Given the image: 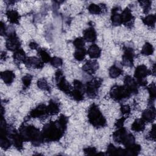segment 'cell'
Segmentation results:
<instances>
[{"instance_id": "obj_8", "label": "cell", "mask_w": 156, "mask_h": 156, "mask_svg": "<svg viewBox=\"0 0 156 156\" xmlns=\"http://www.w3.org/2000/svg\"><path fill=\"white\" fill-rule=\"evenodd\" d=\"M74 88L70 93V96L76 101H80L83 99V93L85 91V88L82 83L78 80H74L73 82Z\"/></svg>"}, {"instance_id": "obj_26", "label": "cell", "mask_w": 156, "mask_h": 156, "mask_svg": "<svg viewBox=\"0 0 156 156\" xmlns=\"http://www.w3.org/2000/svg\"><path fill=\"white\" fill-rule=\"evenodd\" d=\"M13 57L14 61L16 62H18V63H20V62L23 63L27 57L26 56L25 52L21 48L15 51Z\"/></svg>"}, {"instance_id": "obj_22", "label": "cell", "mask_w": 156, "mask_h": 156, "mask_svg": "<svg viewBox=\"0 0 156 156\" xmlns=\"http://www.w3.org/2000/svg\"><path fill=\"white\" fill-rule=\"evenodd\" d=\"M127 132L128 131L126 130V129L122 127L118 128V129L113 133L112 136H113V140L117 143H121L122 140H123L124 137L125 136V135L127 134Z\"/></svg>"}, {"instance_id": "obj_25", "label": "cell", "mask_w": 156, "mask_h": 156, "mask_svg": "<svg viewBox=\"0 0 156 156\" xmlns=\"http://www.w3.org/2000/svg\"><path fill=\"white\" fill-rule=\"evenodd\" d=\"M141 151V147L139 144H133L127 146L125 149V155H136Z\"/></svg>"}, {"instance_id": "obj_17", "label": "cell", "mask_w": 156, "mask_h": 156, "mask_svg": "<svg viewBox=\"0 0 156 156\" xmlns=\"http://www.w3.org/2000/svg\"><path fill=\"white\" fill-rule=\"evenodd\" d=\"M124 85L127 86L133 93L135 94L138 92V85L137 84L135 79L132 77L130 76H126L124 78Z\"/></svg>"}, {"instance_id": "obj_14", "label": "cell", "mask_w": 156, "mask_h": 156, "mask_svg": "<svg viewBox=\"0 0 156 156\" xmlns=\"http://www.w3.org/2000/svg\"><path fill=\"white\" fill-rule=\"evenodd\" d=\"M99 69L98 62L95 60H90L87 61L82 66V69L89 74H94Z\"/></svg>"}, {"instance_id": "obj_40", "label": "cell", "mask_w": 156, "mask_h": 156, "mask_svg": "<svg viewBox=\"0 0 156 156\" xmlns=\"http://www.w3.org/2000/svg\"><path fill=\"white\" fill-rule=\"evenodd\" d=\"M32 76L30 74H27L23 77L22 82L25 88H28L30 86L32 82Z\"/></svg>"}, {"instance_id": "obj_47", "label": "cell", "mask_w": 156, "mask_h": 156, "mask_svg": "<svg viewBox=\"0 0 156 156\" xmlns=\"http://www.w3.org/2000/svg\"><path fill=\"white\" fill-rule=\"evenodd\" d=\"M29 47L32 49H38V45L37 43L33 41L30 43L29 44Z\"/></svg>"}, {"instance_id": "obj_23", "label": "cell", "mask_w": 156, "mask_h": 156, "mask_svg": "<svg viewBox=\"0 0 156 156\" xmlns=\"http://www.w3.org/2000/svg\"><path fill=\"white\" fill-rule=\"evenodd\" d=\"M131 129L135 132H142L145 129V121L142 118H138L134 121L131 126Z\"/></svg>"}, {"instance_id": "obj_36", "label": "cell", "mask_w": 156, "mask_h": 156, "mask_svg": "<svg viewBox=\"0 0 156 156\" xmlns=\"http://www.w3.org/2000/svg\"><path fill=\"white\" fill-rule=\"evenodd\" d=\"M147 90L149 93L150 101L152 102L155 100L156 96V88L155 83H152L151 84H150L147 87Z\"/></svg>"}, {"instance_id": "obj_45", "label": "cell", "mask_w": 156, "mask_h": 156, "mask_svg": "<svg viewBox=\"0 0 156 156\" xmlns=\"http://www.w3.org/2000/svg\"><path fill=\"white\" fill-rule=\"evenodd\" d=\"M126 119V117H122L120 119H118L115 124V126L117 127V128H120V127H122L123 126V124H124V122L125 121V119Z\"/></svg>"}, {"instance_id": "obj_48", "label": "cell", "mask_w": 156, "mask_h": 156, "mask_svg": "<svg viewBox=\"0 0 156 156\" xmlns=\"http://www.w3.org/2000/svg\"><path fill=\"white\" fill-rule=\"evenodd\" d=\"M1 60H3V59H5V58H6V52H2L1 55Z\"/></svg>"}, {"instance_id": "obj_16", "label": "cell", "mask_w": 156, "mask_h": 156, "mask_svg": "<svg viewBox=\"0 0 156 156\" xmlns=\"http://www.w3.org/2000/svg\"><path fill=\"white\" fill-rule=\"evenodd\" d=\"M83 39L88 42L93 43L96 40L97 35L93 27H89L84 30L83 32Z\"/></svg>"}, {"instance_id": "obj_28", "label": "cell", "mask_w": 156, "mask_h": 156, "mask_svg": "<svg viewBox=\"0 0 156 156\" xmlns=\"http://www.w3.org/2000/svg\"><path fill=\"white\" fill-rule=\"evenodd\" d=\"M38 54L40 55L41 60L44 63L50 62L51 57L49 52L46 49H44L43 48H38Z\"/></svg>"}, {"instance_id": "obj_24", "label": "cell", "mask_w": 156, "mask_h": 156, "mask_svg": "<svg viewBox=\"0 0 156 156\" xmlns=\"http://www.w3.org/2000/svg\"><path fill=\"white\" fill-rule=\"evenodd\" d=\"M60 111V107L58 104L54 101L51 100L49 105L47 106V112L48 115H57Z\"/></svg>"}, {"instance_id": "obj_29", "label": "cell", "mask_w": 156, "mask_h": 156, "mask_svg": "<svg viewBox=\"0 0 156 156\" xmlns=\"http://www.w3.org/2000/svg\"><path fill=\"white\" fill-rule=\"evenodd\" d=\"M135 143V138L133 135L129 132H127V134L124 137L123 140L121 141V144H122L126 147L129 146Z\"/></svg>"}, {"instance_id": "obj_2", "label": "cell", "mask_w": 156, "mask_h": 156, "mask_svg": "<svg viewBox=\"0 0 156 156\" xmlns=\"http://www.w3.org/2000/svg\"><path fill=\"white\" fill-rule=\"evenodd\" d=\"M19 130L24 141H30L35 146L44 141L42 132L33 126H21Z\"/></svg>"}, {"instance_id": "obj_35", "label": "cell", "mask_w": 156, "mask_h": 156, "mask_svg": "<svg viewBox=\"0 0 156 156\" xmlns=\"http://www.w3.org/2000/svg\"><path fill=\"white\" fill-rule=\"evenodd\" d=\"M12 141L7 138V136H0V145L3 149L7 150L9 149L10 147Z\"/></svg>"}, {"instance_id": "obj_32", "label": "cell", "mask_w": 156, "mask_h": 156, "mask_svg": "<svg viewBox=\"0 0 156 156\" xmlns=\"http://www.w3.org/2000/svg\"><path fill=\"white\" fill-rule=\"evenodd\" d=\"M86 54L87 51L84 48L76 49V51L74 53V57L77 61H82L85 58Z\"/></svg>"}, {"instance_id": "obj_34", "label": "cell", "mask_w": 156, "mask_h": 156, "mask_svg": "<svg viewBox=\"0 0 156 156\" xmlns=\"http://www.w3.org/2000/svg\"><path fill=\"white\" fill-rule=\"evenodd\" d=\"M37 86L38 87L43 90L44 91H51V87L48 84V82L44 78L40 79L37 81Z\"/></svg>"}, {"instance_id": "obj_7", "label": "cell", "mask_w": 156, "mask_h": 156, "mask_svg": "<svg viewBox=\"0 0 156 156\" xmlns=\"http://www.w3.org/2000/svg\"><path fill=\"white\" fill-rule=\"evenodd\" d=\"M102 79L100 78H94L88 82L85 87V92L90 98H94L98 95L99 88L101 85Z\"/></svg>"}, {"instance_id": "obj_10", "label": "cell", "mask_w": 156, "mask_h": 156, "mask_svg": "<svg viewBox=\"0 0 156 156\" xmlns=\"http://www.w3.org/2000/svg\"><path fill=\"white\" fill-rule=\"evenodd\" d=\"M135 53L133 49L131 48L127 47L124 49V54L122 57V63L126 66L132 67L133 65V58Z\"/></svg>"}, {"instance_id": "obj_1", "label": "cell", "mask_w": 156, "mask_h": 156, "mask_svg": "<svg viewBox=\"0 0 156 156\" xmlns=\"http://www.w3.org/2000/svg\"><path fill=\"white\" fill-rule=\"evenodd\" d=\"M66 129V125L63 124L57 120L46 124L41 132L45 141H57L62 137Z\"/></svg>"}, {"instance_id": "obj_11", "label": "cell", "mask_w": 156, "mask_h": 156, "mask_svg": "<svg viewBox=\"0 0 156 156\" xmlns=\"http://www.w3.org/2000/svg\"><path fill=\"white\" fill-rule=\"evenodd\" d=\"M121 18L122 24L128 27H130L133 25L135 18L132 14L131 10L128 7L126 8L121 13Z\"/></svg>"}, {"instance_id": "obj_20", "label": "cell", "mask_w": 156, "mask_h": 156, "mask_svg": "<svg viewBox=\"0 0 156 156\" xmlns=\"http://www.w3.org/2000/svg\"><path fill=\"white\" fill-rule=\"evenodd\" d=\"M87 53L91 58H98L101 56V49L95 44H92L88 48Z\"/></svg>"}, {"instance_id": "obj_43", "label": "cell", "mask_w": 156, "mask_h": 156, "mask_svg": "<svg viewBox=\"0 0 156 156\" xmlns=\"http://www.w3.org/2000/svg\"><path fill=\"white\" fill-rule=\"evenodd\" d=\"M96 149L94 147H89L85 148L83 149V152H85V154L87 155H93L96 154Z\"/></svg>"}, {"instance_id": "obj_13", "label": "cell", "mask_w": 156, "mask_h": 156, "mask_svg": "<svg viewBox=\"0 0 156 156\" xmlns=\"http://www.w3.org/2000/svg\"><path fill=\"white\" fill-rule=\"evenodd\" d=\"M48 115L47 106L44 104H40L32 110L29 113V116L32 118H44Z\"/></svg>"}, {"instance_id": "obj_37", "label": "cell", "mask_w": 156, "mask_h": 156, "mask_svg": "<svg viewBox=\"0 0 156 156\" xmlns=\"http://www.w3.org/2000/svg\"><path fill=\"white\" fill-rule=\"evenodd\" d=\"M141 7L143 9V12L144 13H147L149 12V11L151 9V3L152 2L151 1L148 0H144V1H138Z\"/></svg>"}, {"instance_id": "obj_3", "label": "cell", "mask_w": 156, "mask_h": 156, "mask_svg": "<svg viewBox=\"0 0 156 156\" xmlns=\"http://www.w3.org/2000/svg\"><path fill=\"white\" fill-rule=\"evenodd\" d=\"M88 118L90 123L94 127H102L106 125L105 118L94 104H92L88 110Z\"/></svg>"}, {"instance_id": "obj_15", "label": "cell", "mask_w": 156, "mask_h": 156, "mask_svg": "<svg viewBox=\"0 0 156 156\" xmlns=\"http://www.w3.org/2000/svg\"><path fill=\"white\" fill-rule=\"evenodd\" d=\"M155 118V110L154 107L146 109L142 113V119L145 122H152L154 121Z\"/></svg>"}, {"instance_id": "obj_18", "label": "cell", "mask_w": 156, "mask_h": 156, "mask_svg": "<svg viewBox=\"0 0 156 156\" xmlns=\"http://www.w3.org/2000/svg\"><path fill=\"white\" fill-rule=\"evenodd\" d=\"M8 21L12 24H18L20 16L18 12L15 10H8L5 12Z\"/></svg>"}, {"instance_id": "obj_33", "label": "cell", "mask_w": 156, "mask_h": 156, "mask_svg": "<svg viewBox=\"0 0 156 156\" xmlns=\"http://www.w3.org/2000/svg\"><path fill=\"white\" fill-rule=\"evenodd\" d=\"M154 47L149 43H146L142 48L141 53L144 55H152L154 52Z\"/></svg>"}, {"instance_id": "obj_38", "label": "cell", "mask_w": 156, "mask_h": 156, "mask_svg": "<svg viewBox=\"0 0 156 156\" xmlns=\"http://www.w3.org/2000/svg\"><path fill=\"white\" fill-rule=\"evenodd\" d=\"M74 46H75L76 49H79V48H84L85 46V40L82 37H79L76 38L73 42Z\"/></svg>"}, {"instance_id": "obj_27", "label": "cell", "mask_w": 156, "mask_h": 156, "mask_svg": "<svg viewBox=\"0 0 156 156\" xmlns=\"http://www.w3.org/2000/svg\"><path fill=\"white\" fill-rule=\"evenodd\" d=\"M88 12L93 15H99L103 12V7H102L101 5L98 4H96L94 3H92L89 5L88 7Z\"/></svg>"}, {"instance_id": "obj_41", "label": "cell", "mask_w": 156, "mask_h": 156, "mask_svg": "<svg viewBox=\"0 0 156 156\" xmlns=\"http://www.w3.org/2000/svg\"><path fill=\"white\" fill-rule=\"evenodd\" d=\"M120 110L122 115L127 116V115H129L130 112V107L129 105H122Z\"/></svg>"}, {"instance_id": "obj_46", "label": "cell", "mask_w": 156, "mask_h": 156, "mask_svg": "<svg viewBox=\"0 0 156 156\" xmlns=\"http://www.w3.org/2000/svg\"><path fill=\"white\" fill-rule=\"evenodd\" d=\"M6 31H7L6 27H5V24L1 21V26H0V33H1V35L2 36L6 35L7 34Z\"/></svg>"}, {"instance_id": "obj_31", "label": "cell", "mask_w": 156, "mask_h": 156, "mask_svg": "<svg viewBox=\"0 0 156 156\" xmlns=\"http://www.w3.org/2000/svg\"><path fill=\"white\" fill-rule=\"evenodd\" d=\"M122 74V70L116 65H113L109 69V76L111 78L115 79Z\"/></svg>"}, {"instance_id": "obj_30", "label": "cell", "mask_w": 156, "mask_h": 156, "mask_svg": "<svg viewBox=\"0 0 156 156\" xmlns=\"http://www.w3.org/2000/svg\"><path fill=\"white\" fill-rule=\"evenodd\" d=\"M143 23L149 27H154L155 21H156V17L155 15L151 14V15H148L144 18L142 19Z\"/></svg>"}, {"instance_id": "obj_42", "label": "cell", "mask_w": 156, "mask_h": 156, "mask_svg": "<svg viewBox=\"0 0 156 156\" xmlns=\"http://www.w3.org/2000/svg\"><path fill=\"white\" fill-rule=\"evenodd\" d=\"M117 147H116L113 144H110L107 149V155H116Z\"/></svg>"}, {"instance_id": "obj_6", "label": "cell", "mask_w": 156, "mask_h": 156, "mask_svg": "<svg viewBox=\"0 0 156 156\" xmlns=\"http://www.w3.org/2000/svg\"><path fill=\"white\" fill-rule=\"evenodd\" d=\"M55 79L57 88L62 91L69 95L72 91V87L66 80L62 71L58 70L56 71Z\"/></svg>"}, {"instance_id": "obj_39", "label": "cell", "mask_w": 156, "mask_h": 156, "mask_svg": "<svg viewBox=\"0 0 156 156\" xmlns=\"http://www.w3.org/2000/svg\"><path fill=\"white\" fill-rule=\"evenodd\" d=\"M50 63L52 66L58 68L62 65L63 62H62V58H60V57H54L51 58V59L50 60Z\"/></svg>"}, {"instance_id": "obj_19", "label": "cell", "mask_w": 156, "mask_h": 156, "mask_svg": "<svg viewBox=\"0 0 156 156\" xmlns=\"http://www.w3.org/2000/svg\"><path fill=\"white\" fill-rule=\"evenodd\" d=\"M118 10H119L118 7H114L112 10L111 21H112V24L115 26H118L122 24L121 14L118 13Z\"/></svg>"}, {"instance_id": "obj_12", "label": "cell", "mask_w": 156, "mask_h": 156, "mask_svg": "<svg viewBox=\"0 0 156 156\" xmlns=\"http://www.w3.org/2000/svg\"><path fill=\"white\" fill-rule=\"evenodd\" d=\"M23 63L27 67L35 69L42 68L44 66V62L41 59L36 57H26Z\"/></svg>"}, {"instance_id": "obj_5", "label": "cell", "mask_w": 156, "mask_h": 156, "mask_svg": "<svg viewBox=\"0 0 156 156\" xmlns=\"http://www.w3.org/2000/svg\"><path fill=\"white\" fill-rule=\"evenodd\" d=\"M151 73V71L144 65L138 66L134 72V79L138 86H145L147 84L146 77Z\"/></svg>"}, {"instance_id": "obj_21", "label": "cell", "mask_w": 156, "mask_h": 156, "mask_svg": "<svg viewBox=\"0 0 156 156\" xmlns=\"http://www.w3.org/2000/svg\"><path fill=\"white\" fill-rule=\"evenodd\" d=\"M15 74L12 71L7 70V71H2L1 73V77L2 80L4 81L5 83L8 85L11 84L13 82L15 79Z\"/></svg>"}, {"instance_id": "obj_9", "label": "cell", "mask_w": 156, "mask_h": 156, "mask_svg": "<svg viewBox=\"0 0 156 156\" xmlns=\"http://www.w3.org/2000/svg\"><path fill=\"white\" fill-rule=\"evenodd\" d=\"M21 42L15 32H12L8 35V38L6 40L5 47L11 51H16L20 49Z\"/></svg>"}, {"instance_id": "obj_44", "label": "cell", "mask_w": 156, "mask_h": 156, "mask_svg": "<svg viewBox=\"0 0 156 156\" xmlns=\"http://www.w3.org/2000/svg\"><path fill=\"white\" fill-rule=\"evenodd\" d=\"M149 137L151 140H153V141L155 140V124H154L152 126L151 130L149 133Z\"/></svg>"}, {"instance_id": "obj_4", "label": "cell", "mask_w": 156, "mask_h": 156, "mask_svg": "<svg viewBox=\"0 0 156 156\" xmlns=\"http://www.w3.org/2000/svg\"><path fill=\"white\" fill-rule=\"evenodd\" d=\"M133 94L132 91L126 85H114L112 87L110 91V98L116 101H120L129 98Z\"/></svg>"}]
</instances>
